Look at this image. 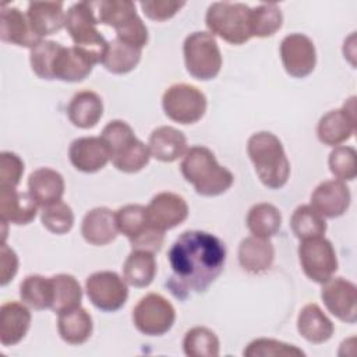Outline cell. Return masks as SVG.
I'll use <instances>...</instances> for the list:
<instances>
[{
	"label": "cell",
	"instance_id": "obj_30",
	"mask_svg": "<svg viewBox=\"0 0 357 357\" xmlns=\"http://www.w3.org/2000/svg\"><path fill=\"white\" fill-rule=\"evenodd\" d=\"M156 275V261L152 252L132 250L123 265V276L127 284L146 287Z\"/></svg>",
	"mask_w": 357,
	"mask_h": 357
},
{
	"label": "cell",
	"instance_id": "obj_32",
	"mask_svg": "<svg viewBox=\"0 0 357 357\" xmlns=\"http://www.w3.org/2000/svg\"><path fill=\"white\" fill-rule=\"evenodd\" d=\"M53 289V301L50 310L56 314L70 311L81 305L82 289L79 282L68 273H59L50 278Z\"/></svg>",
	"mask_w": 357,
	"mask_h": 357
},
{
	"label": "cell",
	"instance_id": "obj_47",
	"mask_svg": "<svg viewBox=\"0 0 357 357\" xmlns=\"http://www.w3.org/2000/svg\"><path fill=\"white\" fill-rule=\"evenodd\" d=\"M163 233L165 231H160L156 227L151 226L142 234L130 240L131 248L132 250H141V251H149V252L155 254V252L160 251V248L163 245V240H165Z\"/></svg>",
	"mask_w": 357,
	"mask_h": 357
},
{
	"label": "cell",
	"instance_id": "obj_18",
	"mask_svg": "<svg viewBox=\"0 0 357 357\" xmlns=\"http://www.w3.org/2000/svg\"><path fill=\"white\" fill-rule=\"evenodd\" d=\"M0 38L3 42L29 49L42 40L31 28L26 14L17 7L8 6H1Z\"/></svg>",
	"mask_w": 357,
	"mask_h": 357
},
{
	"label": "cell",
	"instance_id": "obj_11",
	"mask_svg": "<svg viewBox=\"0 0 357 357\" xmlns=\"http://www.w3.org/2000/svg\"><path fill=\"white\" fill-rule=\"evenodd\" d=\"M85 290L89 301L105 312L120 310L128 298L127 282L112 271H100L89 275L85 280Z\"/></svg>",
	"mask_w": 357,
	"mask_h": 357
},
{
	"label": "cell",
	"instance_id": "obj_27",
	"mask_svg": "<svg viewBox=\"0 0 357 357\" xmlns=\"http://www.w3.org/2000/svg\"><path fill=\"white\" fill-rule=\"evenodd\" d=\"M297 331L310 343L322 344L328 342L335 331L332 321L318 304H307L297 317Z\"/></svg>",
	"mask_w": 357,
	"mask_h": 357
},
{
	"label": "cell",
	"instance_id": "obj_6",
	"mask_svg": "<svg viewBox=\"0 0 357 357\" xmlns=\"http://www.w3.org/2000/svg\"><path fill=\"white\" fill-rule=\"evenodd\" d=\"M98 24L99 21L89 1L75 3L66 13L64 28L73 39L74 46L88 53L96 64L103 61L109 46V42L98 31Z\"/></svg>",
	"mask_w": 357,
	"mask_h": 357
},
{
	"label": "cell",
	"instance_id": "obj_38",
	"mask_svg": "<svg viewBox=\"0 0 357 357\" xmlns=\"http://www.w3.org/2000/svg\"><path fill=\"white\" fill-rule=\"evenodd\" d=\"M116 220L119 231L128 240L138 237L152 226L148 219L146 206L139 204H128L121 206L116 212Z\"/></svg>",
	"mask_w": 357,
	"mask_h": 357
},
{
	"label": "cell",
	"instance_id": "obj_9",
	"mask_svg": "<svg viewBox=\"0 0 357 357\" xmlns=\"http://www.w3.org/2000/svg\"><path fill=\"white\" fill-rule=\"evenodd\" d=\"M174 321V307L167 298L158 293L144 296L132 310L134 326L148 336L165 335L172 329Z\"/></svg>",
	"mask_w": 357,
	"mask_h": 357
},
{
	"label": "cell",
	"instance_id": "obj_37",
	"mask_svg": "<svg viewBox=\"0 0 357 357\" xmlns=\"http://www.w3.org/2000/svg\"><path fill=\"white\" fill-rule=\"evenodd\" d=\"M251 33L257 38L275 35L283 22V14L278 4L265 3L251 8Z\"/></svg>",
	"mask_w": 357,
	"mask_h": 357
},
{
	"label": "cell",
	"instance_id": "obj_44",
	"mask_svg": "<svg viewBox=\"0 0 357 357\" xmlns=\"http://www.w3.org/2000/svg\"><path fill=\"white\" fill-rule=\"evenodd\" d=\"M24 173L22 159L14 153L4 151L0 155V188H17Z\"/></svg>",
	"mask_w": 357,
	"mask_h": 357
},
{
	"label": "cell",
	"instance_id": "obj_14",
	"mask_svg": "<svg viewBox=\"0 0 357 357\" xmlns=\"http://www.w3.org/2000/svg\"><path fill=\"white\" fill-rule=\"evenodd\" d=\"M321 298L326 310L346 324L357 321V287L344 278H331L322 283Z\"/></svg>",
	"mask_w": 357,
	"mask_h": 357
},
{
	"label": "cell",
	"instance_id": "obj_34",
	"mask_svg": "<svg viewBox=\"0 0 357 357\" xmlns=\"http://www.w3.org/2000/svg\"><path fill=\"white\" fill-rule=\"evenodd\" d=\"M21 300L33 310H46L52 307L53 289L50 278L42 275H29L20 284Z\"/></svg>",
	"mask_w": 357,
	"mask_h": 357
},
{
	"label": "cell",
	"instance_id": "obj_41",
	"mask_svg": "<svg viewBox=\"0 0 357 357\" xmlns=\"http://www.w3.org/2000/svg\"><path fill=\"white\" fill-rule=\"evenodd\" d=\"M40 222L45 229L53 234H66L74 226V213L70 205L63 201H57L43 208L40 213Z\"/></svg>",
	"mask_w": 357,
	"mask_h": 357
},
{
	"label": "cell",
	"instance_id": "obj_29",
	"mask_svg": "<svg viewBox=\"0 0 357 357\" xmlns=\"http://www.w3.org/2000/svg\"><path fill=\"white\" fill-rule=\"evenodd\" d=\"M57 331L60 337L70 344L85 343L93 331V321L89 312L81 305L59 314Z\"/></svg>",
	"mask_w": 357,
	"mask_h": 357
},
{
	"label": "cell",
	"instance_id": "obj_23",
	"mask_svg": "<svg viewBox=\"0 0 357 357\" xmlns=\"http://www.w3.org/2000/svg\"><path fill=\"white\" fill-rule=\"evenodd\" d=\"M148 148L151 156L156 160L172 163L187 152V138L180 130L172 126H162L149 135Z\"/></svg>",
	"mask_w": 357,
	"mask_h": 357
},
{
	"label": "cell",
	"instance_id": "obj_22",
	"mask_svg": "<svg viewBox=\"0 0 357 357\" xmlns=\"http://www.w3.org/2000/svg\"><path fill=\"white\" fill-rule=\"evenodd\" d=\"M31 326V312L22 303L8 301L0 307V342L3 346L20 343Z\"/></svg>",
	"mask_w": 357,
	"mask_h": 357
},
{
	"label": "cell",
	"instance_id": "obj_8",
	"mask_svg": "<svg viewBox=\"0 0 357 357\" xmlns=\"http://www.w3.org/2000/svg\"><path fill=\"white\" fill-rule=\"evenodd\" d=\"M206 96L201 89L190 84L170 85L162 98L165 114L180 124H194L206 112Z\"/></svg>",
	"mask_w": 357,
	"mask_h": 357
},
{
	"label": "cell",
	"instance_id": "obj_31",
	"mask_svg": "<svg viewBox=\"0 0 357 357\" xmlns=\"http://www.w3.org/2000/svg\"><path fill=\"white\" fill-rule=\"evenodd\" d=\"M245 223L252 236L269 238L279 231L282 226V215L275 205L259 202L250 208Z\"/></svg>",
	"mask_w": 357,
	"mask_h": 357
},
{
	"label": "cell",
	"instance_id": "obj_28",
	"mask_svg": "<svg viewBox=\"0 0 357 357\" xmlns=\"http://www.w3.org/2000/svg\"><path fill=\"white\" fill-rule=\"evenodd\" d=\"M103 114L102 98L93 91H79L77 92L68 106L67 116L70 121L78 128H92L98 124Z\"/></svg>",
	"mask_w": 357,
	"mask_h": 357
},
{
	"label": "cell",
	"instance_id": "obj_2",
	"mask_svg": "<svg viewBox=\"0 0 357 357\" xmlns=\"http://www.w3.org/2000/svg\"><path fill=\"white\" fill-rule=\"evenodd\" d=\"M181 173L197 194L202 197H218L226 192L233 181V173L220 166L213 152L202 145L191 146L183 156Z\"/></svg>",
	"mask_w": 357,
	"mask_h": 357
},
{
	"label": "cell",
	"instance_id": "obj_13",
	"mask_svg": "<svg viewBox=\"0 0 357 357\" xmlns=\"http://www.w3.org/2000/svg\"><path fill=\"white\" fill-rule=\"evenodd\" d=\"M356 132V98L351 96L340 109L324 114L317 126L318 139L324 145L337 146Z\"/></svg>",
	"mask_w": 357,
	"mask_h": 357
},
{
	"label": "cell",
	"instance_id": "obj_24",
	"mask_svg": "<svg viewBox=\"0 0 357 357\" xmlns=\"http://www.w3.org/2000/svg\"><path fill=\"white\" fill-rule=\"evenodd\" d=\"M26 18L33 32L43 39L64 28L66 13L61 1H31Z\"/></svg>",
	"mask_w": 357,
	"mask_h": 357
},
{
	"label": "cell",
	"instance_id": "obj_26",
	"mask_svg": "<svg viewBox=\"0 0 357 357\" xmlns=\"http://www.w3.org/2000/svg\"><path fill=\"white\" fill-rule=\"evenodd\" d=\"M275 259V248L269 238L255 236L245 237L238 245V262L250 273L268 271Z\"/></svg>",
	"mask_w": 357,
	"mask_h": 357
},
{
	"label": "cell",
	"instance_id": "obj_15",
	"mask_svg": "<svg viewBox=\"0 0 357 357\" xmlns=\"http://www.w3.org/2000/svg\"><path fill=\"white\" fill-rule=\"evenodd\" d=\"M149 223L160 231L174 229L188 216L185 199L174 192L163 191L156 194L146 206Z\"/></svg>",
	"mask_w": 357,
	"mask_h": 357
},
{
	"label": "cell",
	"instance_id": "obj_40",
	"mask_svg": "<svg viewBox=\"0 0 357 357\" xmlns=\"http://www.w3.org/2000/svg\"><path fill=\"white\" fill-rule=\"evenodd\" d=\"M137 14L135 4L131 0H103L99 3L98 21L112 26L114 31L132 20Z\"/></svg>",
	"mask_w": 357,
	"mask_h": 357
},
{
	"label": "cell",
	"instance_id": "obj_42",
	"mask_svg": "<svg viewBox=\"0 0 357 357\" xmlns=\"http://www.w3.org/2000/svg\"><path fill=\"white\" fill-rule=\"evenodd\" d=\"M356 149L347 145H337L329 153L328 166L331 173L340 181H351L356 178Z\"/></svg>",
	"mask_w": 357,
	"mask_h": 357
},
{
	"label": "cell",
	"instance_id": "obj_36",
	"mask_svg": "<svg viewBox=\"0 0 357 357\" xmlns=\"http://www.w3.org/2000/svg\"><path fill=\"white\" fill-rule=\"evenodd\" d=\"M290 227L297 238L307 240L324 236L326 231V222L311 205H300L294 209L290 218Z\"/></svg>",
	"mask_w": 357,
	"mask_h": 357
},
{
	"label": "cell",
	"instance_id": "obj_4",
	"mask_svg": "<svg viewBox=\"0 0 357 357\" xmlns=\"http://www.w3.org/2000/svg\"><path fill=\"white\" fill-rule=\"evenodd\" d=\"M100 138L106 144L113 166L123 173H137L142 170L151 159L148 145L138 139L131 126L123 120L109 121Z\"/></svg>",
	"mask_w": 357,
	"mask_h": 357
},
{
	"label": "cell",
	"instance_id": "obj_25",
	"mask_svg": "<svg viewBox=\"0 0 357 357\" xmlns=\"http://www.w3.org/2000/svg\"><path fill=\"white\" fill-rule=\"evenodd\" d=\"M28 192L39 206L45 208L61 201L64 194V178L53 169H36L28 177Z\"/></svg>",
	"mask_w": 357,
	"mask_h": 357
},
{
	"label": "cell",
	"instance_id": "obj_45",
	"mask_svg": "<svg viewBox=\"0 0 357 357\" xmlns=\"http://www.w3.org/2000/svg\"><path fill=\"white\" fill-rule=\"evenodd\" d=\"M116 38L124 43H128L134 47L142 50V47L148 43V28L142 22L139 15H135L127 24L116 29Z\"/></svg>",
	"mask_w": 357,
	"mask_h": 357
},
{
	"label": "cell",
	"instance_id": "obj_5",
	"mask_svg": "<svg viewBox=\"0 0 357 357\" xmlns=\"http://www.w3.org/2000/svg\"><path fill=\"white\" fill-rule=\"evenodd\" d=\"M251 8L244 3L216 1L205 15V24L212 35H218L230 45H243L252 38Z\"/></svg>",
	"mask_w": 357,
	"mask_h": 357
},
{
	"label": "cell",
	"instance_id": "obj_46",
	"mask_svg": "<svg viewBox=\"0 0 357 357\" xmlns=\"http://www.w3.org/2000/svg\"><path fill=\"white\" fill-rule=\"evenodd\" d=\"M139 6L148 18L153 21H166L174 17L185 3L173 0H145L141 1Z\"/></svg>",
	"mask_w": 357,
	"mask_h": 357
},
{
	"label": "cell",
	"instance_id": "obj_35",
	"mask_svg": "<svg viewBox=\"0 0 357 357\" xmlns=\"http://www.w3.org/2000/svg\"><path fill=\"white\" fill-rule=\"evenodd\" d=\"M220 343L213 331L205 326H194L183 339V350L188 357H218Z\"/></svg>",
	"mask_w": 357,
	"mask_h": 357
},
{
	"label": "cell",
	"instance_id": "obj_33",
	"mask_svg": "<svg viewBox=\"0 0 357 357\" xmlns=\"http://www.w3.org/2000/svg\"><path fill=\"white\" fill-rule=\"evenodd\" d=\"M139 60L141 49L124 43L116 38L109 42L102 64L112 74H127L138 66Z\"/></svg>",
	"mask_w": 357,
	"mask_h": 357
},
{
	"label": "cell",
	"instance_id": "obj_10",
	"mask_svg": "<svg viewBox=\"0 0 357 357\" xmlns=\"http://www.w3.org/2000/svg\"><path fill=\"white\" fill-rule=\"evenodd\" d=\"M298 261L305 276L315 283H325L337 271L335 248L324 236L301 240Z\"/></svg>",
	"mask_w": 357,
	"mask_h": 357
},
{
	"label": "cell",
	"instance_id": "obj_19",
	"mask_svg": "<svg viewBox=\"0 0 357 357\" xmlns=\"http://www.w3.org/2000/svg\"><path fill=\"white\" fill-rule=\"evenodd\" d=\"M117 233L116 212L106 206H98L85 213L81 223V234L86 243L106 245L117 237Z\"/></svg>",
	"mask_w": 357,
	"mask_h": 357
},
{
	"label": "cell",
	"instance_id": "obj_43",
	"mask_svg": "<svg viewBox=\"0 0 357 357\" xmlns=\"http://www.w3.org/2000/svg\"><path fill=\"white\" fill-rule=\"evenodd\" d=\"M245 357H271V356H305V353L294 344H289L275 339H255L243 351Z\"/></svg>",
	"mask_w": 357,
	"mask_h": 357
},
{
	"label": "cell",
	"instance_id": "obj_39",
	"mask_svg": "<svg viewBox=\"0 0 357 357\" xmlns=\"http://www.w3.org/2000/svg\"><path fill=\"white\" fill-rule=\"evenodd\" d=\"M61 45L54 40L42 39L38 42L29 53V63L32 71L42 79H54L53 78V66L60 52Z\"/></svg>",
	"mask_w": 357,
	"mask_h": 357
},
{
	"label": "cell",
	"instance_id": "obj_48",
	"mask_svg": "<svg viewBox=\"0 0 357 357\" xmlns=\"http://www.w3.org/2000/svg\"><path fill=\"white\" fill-rule=\"evenodd\" d=\"M18 271V257L6 241H1L0 247V284H8Z\"/></svg>",
	"mask_w": 357,
	"mask_h": 357
},
{
	"label": "cell",
	"instance_id": "obj_1",
	"mask_svg": "<svg viewBox=\"0 0 357 357\" xmlns=\"http://www.w3.org/2000/svg\"><path fill=\"white\" fill-rule=\"evenodd\" d=\"M172 275L166 280L167 289L180 300L199 294L222 273L226 262L225 243L212 233L185 230L169 250Z\"/></svg>",
	"mask_w": 357,
	"mask_h": 357
},
{
	"label": "cell",
	"instance_id": "obj_3",
	"mask_svg": "<svg viewBox=\"0 0 357 357\" xmlns=\"http://www.w3.org/2000/svg\"><path fill=\"white\" fill-rule=\"evenodd\" d=\"M247 152L259 181L271 188H282L290 176V162L280 139L269 132L252 134L247 142Z\"/></svg>",
	"mask_w": 357,
	"mask_h": 357
},
{
	"label": "cell",
	"instance_id": "obj_16",
	"mask_svg": "<svg viewBox=\"0 0 357 357\" xmlns=\"http://www.w3.org/2000/svg\"><path fill=\"white\" fill-rule=\"evenodd\" d=\"M351 195L349 187L340 180H325L311 194V206L322 216L335 219L346 213Z\"/></svg>",
	"mask_w": 357,
	"mask_h": 357
},
{
	"label": "cell",
	"instance_id": "obj_17",
	"mask_svg": "<svg viewBox=\"0 0 357 357\" xmlns=\"http://www.w3.org/2000/svg\"><path fill=\"white\" fill-rule=\"evenodd\" d=\"M71 165L82 173H96L110 160V153L100 137H81L68 148Z\"/></svg>",
	"mask_w": 357,
	"mask_h": 357
},
{
	"label": "cell",
	"instance_id": "obj_21",
	"mask_svg": "<svg viewBox=\"0 0 357 357\" xmlns=\"http://www.w3.org/2000/svg\"><path fill=\"white\" fill-rule=\"evenodd\" d=\"M38 204L29 192L17 188H0V220L24 226L31 223L38 212Z\"/></svg>",
	"mask_w": 357,
	"mask_h": 357
},
{
	"label": "cell",
	"instance_id": "obj_7",
	"mask_svg": "<svg viewBox=\"0 0 357 357\" xmlns=\"http://www.w3.org/2000/svg\"><path fill=\"white\" fill-rule=\"evenodd\" d=\"M184 63L188 74L199 81L218 77L222 68V53L215 36L197 31L190 33L183 45Z\"/></svg>",
	"mask_w": 357,
	"mask_h": 357
},
{
	"label": "cell",
	"instance_id": "obj_12",
	"mask_svg": "<svg viewBox=\"0 0 357 357\" xmlns=\"http://www.w3.org/2000/svg\"><path fill=\"white\" fill-rule=\"evenodd\" d=\"M280 59L290 77L304 78L315 68V45L304 33H290L284 36L280 43Z\"/></svg>",
	"mask_w": 357,
	"mask_h": 357
},
{
	"label": "cell",
	"instance_id": "obj_20",
	"mask_svg": "<svg viewBox=\"0 0 357 357\" xmlns=\"http://www.w3.org/2000/svg\"><path fill=\"white\" fill-rule=\"evenodd\" d=\"M96 63L77 46H61L53 66V78L64 82H79L85 79Z\"/></svg>",
	"mask_w": 357,
	"mask_h": 357
}]
</instances>
